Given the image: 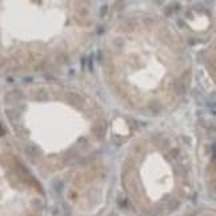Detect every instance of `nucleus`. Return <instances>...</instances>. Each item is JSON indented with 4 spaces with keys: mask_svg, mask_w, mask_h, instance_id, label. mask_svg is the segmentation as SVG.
Returning <instances> with one entry per match:
<instances>
[{
    "mask_svg": "<svg viewBox=\"0 0 216 216\" xmlns=\"http://www.w3.org/2000/svg\"><path fill=\"white\" fill-rule=\"evenodd\" d=\"M1 111L19 152L44 178L81 167L103 148L108 135L101 99L73 81L15 85L3 94Z\"/></svg>",
    "mask_w": 216,
    "mask_h": 216,
    "instance_id": "nucleus-1",
    "label": "nucleus"
},
{
    "mask_svg": "<svg viewBox=\"0 0 216 216\" xmlns=\"http://www.w3.org/2000/svg\"><path fill=\"white\" fill-rule=\"evenodd\" d=\"M101 73L127 111L160 118L187 98L192 59L175 24L156 12L135 10L118 18L105 32Z\"/></svg>",
    "mask_w": 216,
    "mask_h": 216,
    "instance_id": "nucleus-2",
    "label": "nucleus"
},
{
    "mask_svg": "<svg viewBox=\"0 0 216 216\" xmlns=\"http://www.w3.org/2000/svg\"><path fill=\"white\" fill-rule=\"evenodd\" d=\"M96 27L91 1H0V75L63 68L90 47Z\"/></svg>",
    "mask_w": 216,
    "mask_h": 216,
    "instance_id": "nucleus-3",
    "label": "nucleus"
},
{
    "mask_svg": "<svg viewBox=\"0 0 216 216\" xmlns=\"http://www.w3.org/2000/svg\"><path fill=\"white\" fill-rule=\"evenodd\" d=\"M195 159L178 132L155 128L127 146L120 164L123 189L140 213L160 216L178 208L195 187Z\"/></svg>",
    "mask_w": 216,
    "mask_h": 216,
    "instance_id": "nucleus-4",
    "label": "nucleus"
},
{
    "mask_svg": "<svg viewBox=\"0 0 216 216\" xmlns=\"http://www.w3.org/2000/svg\"><path fill=\"white\" fill-rule=\"evenodd\" d=\"M43 203L38 176L0 120V216H42Z\"/></svg>",
    "mask_w": 216,
    "mask_h": 216,
    "instance_id": "nucleus-5",
    "label": "nucleus"
},
{
    "mask_svg": "<svg viewBox=\"0 0 216 216\" xmlns=\"http://www.w3.org/2000/svg\"><path fill=\"white\" fill-rule=\"evenodd\" d=\"M192 216H213V213L209 212V211H202V212H198V213H195V215H192Z\"/></svg>",
    "mask_w": 216,
    "mask_h": 216,
    "instance_id": "nucleus-6",
    "label": "nucleus"
}]
</instances>
